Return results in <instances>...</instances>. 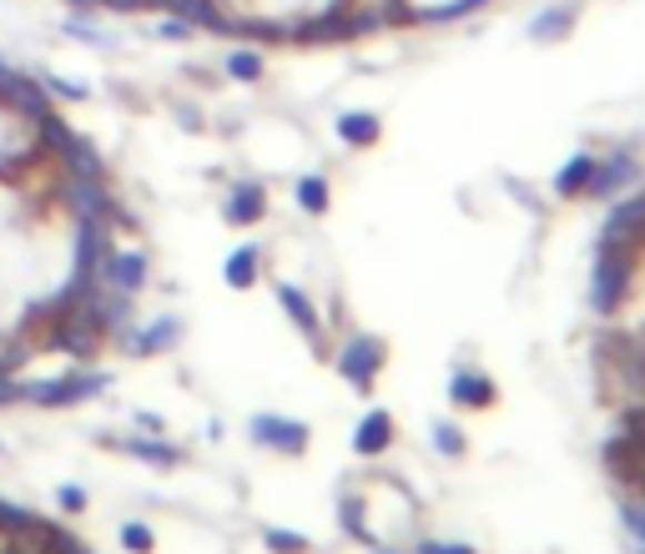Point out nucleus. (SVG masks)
<instances>
[{"instance_id": "obj_29", "label": "nucleus", "mask_w": 645, "mask_h": 554, "mask_svg": "<svg viewBox=\"0 0 645 554\" xmlns=\"http://www.w3.org/2000/svg\"><path fill=\"white\" fill-rule=\"evenodd\" d=\"M117 540H121V550H127V554H152L157 550V530H152V524H142V520H127L117 530Z\"/></svg>"}, {"instance_id": "obj_30", "label": "nucleus", "mask_w": 645, "mask_h": 554, "mask_svg": "<svg viewBox=\"0 0 645 554\" xmlns=\"http://www.w3.org/2000/svg\"><path fill=\"white\" fill-rule=\"evenodd\" d=\"M41 87L51 91V101H87L91 97L87 81H71V77H41Z\"/></svg>"}, {"instance_id": "obj_16", "label": "nucleus", "mask_w": 645, "mask_h": 554, "mask_svg": "<svg viewBox=\"0 0 645 554\" xmlns=\"http://www.w3.org/2000/svg\"><path fill=\"white\" fill-rule=\"evenodd\" d=\"M258 278H263V248H258V242H242V248H232L228 258H222V283H228L232 293H252Z\"/></svg>"}, {"instance_id": "obj_28", "label": "nucleus", "mask_w": 645, "mask_h": 554, "mask_svg": "<svg viewBox=\"0 0 645 554\" xmlns=\"http://www.w3.org/2000/svg\"><path fill=\"white\" fill-rule=\"evenodd\" d=\"M263 544H268L273 554H308V550H313V540H308V534L283 530V524H268V530H263Z\"/></svg>"}, {"instance_id": "obj_37", "label": "nucleus", "mask_w": 645, "mask_h": 554, "mask_svg": "<svg viewBox=\"0 0 645 554\" xmlns=\"http://www.w3.org/2000/svg\"><path fill=\"white\" fill-rule=\"evenodd\" d=\"M137 429H142V434H162L167 419H162V413H152V409H137Z\"/></svg>"}, {"instance_id": "obj_39", "label": "nucleus", "mask_w": 645, "mask_h": 554, "mask_svg": "<svg viewBox=\"0 0 645 554\" xmlns=\"http://www.w3.org/2000/svg\"><path fill=\"white\" fill-rule=\"evenodd\" d=\"M71 11H97V0H67Z\"/></svg>"}, {"instance_id": "obj_4", "label": "nucleus", "mask_w": 645, "mask_h": 554, "mask_svg": "<svg viewBox=\"0 0 645 554\" xmlns=\"http://www.w3.org/2000/svg\"><path fill=\"white\" fill-rule=\"evenodd\" d=\"M248 439L258 449H268V454L298 459V454H308V444H313V429H308L303 419H288V413H252Z\"/></svg>"}, {"instance_id": "obj_10", "label": "nucleus", "mask_w": 645, "mask_h": 554, "mask_svg": "<svg viewBox=\"0 0 645 554\" xmlns=\"http://www.w3.org/2000/svg\"><path fill=\"white\" fill-rule=\"evenodd\" d=\"M449 403L454 409H470V413H484L500 403V389H494V379L484 369H454L449 373Z\"/></svg>"}, {"instance_id": "obj_33", "label": "nucleus", "mask_w": 645, "mask_h": 554, "mask_svg": "<svg viewBox=\"0 0 645 554\" xmlns=\"http://www.w3.org/2000/svg\"><path fill=\"white\" fill-rule=\"evenodd\" d=\"M56 510L81 514V510H87V490H81V484H56Z\"/></svg>"}, {"instance_id": "obj_5", "label": "nucleus", "mask_w": 645, "mask_h": 554, "mask_svg": "<svg viewBox=\"0 0 645 554\" xmlns=\"http://www.w3.org/2000/svg\"><path fill=\"white\" fill-rule=\"evenodd\" d=\"M641 182V162H635L631 147H615L611 157H595V177L591 187H585V197H595V202H615L621 192H631V187Z\"/></svg>"}, {"instance_id": "obj_23", "label": "nucleus", "mask_w": 645, "mask_h": 554, "mask_svg": "<svg viewBox=\"0 0 645 554\" xmlns=\"http://www.w3.org/2000/svg\"><path fill=\"white\" fill-rule=\"evenodd\" d=\"M429 444H434V454L449 459V464H460V459L470 454V434H464L454 419H429Z\"/></svg>"}, {"instance_id": "obj_36", "label": "nucleus", "mask_w": 645, "mask_h": 554, "mask_svg": "<svg viewBox=\"0 0 645 554\" xmlns=\"http://www.w3.org/2000/svg\"><path fill=\"white\" fill-rule=\"evenodd\" d=\"M16 77H21V71H16V66H6L0 61V107L11 111V91H16Z\"/></svg>"}, {"instance_id": "obj_2", "label": "nucleus", "mask_w": 645, "mask_h": 554, "mask_svg": "<svg viewBox=\"0 0 645 554\" xmlns=\"http://www.w3.org/2000/svg\"><path fill=\"white\" fill-rule=\"evenodd\" d=\"M107 383H111V373H101V369H71V373H56V379L21 383V403H36V409H77V403L97 399Z\"/></svg>"}, {"instance_id": "obj_24", "label": "nucleus", "mask_w": 645, "mask_h": 554, "mask_svg": "<svg viewBox=\"0 0 645 554\" xmlns=\"http://www.w3.org/2000/svg\"><path fill=\"white\" fill-rule=\"evenodd\" d=\"M293 197H298V207H303L308 218H323V212L333 207V187H329V177H323V172H303V177H298Z\"/></svg>"}, {"instance_id": "obj_11", "label": "nucleus", "mask_w": 645, "mask_h": 554, "mask_svg": "<svg viewBox=\"0 0 645 554\" xmlns=\"http://www.w3.org/2000/svg\"><path fill=\"white\" fill-rule=\"evenodd\" d=\"M177 338H182V318L162 313V318H152L147 328H137V333H121V349L137 353V359H157V353L177 349Z\"/></svg>"}, {"instance_id": "obj_13", "label": "nucleus", "mask_w": 645, "mask_h": 554, "mask_svg": "<svg viewBox=\"0 0 645 554\" xmlns=\"http://www.w3.org/2000/svg\"><path fill=\"white\" fill-rule=\"evenodd\" d=\"M601 238H611V242L645 238V192H635V187H631V197H625V192L615 197V207H611V218H605Z\"/></svg>"}, {"instance_id": "obj_27", "label": "nucleus", "mask_w": 645, "mask_h": 554, "mask_svg": "<svg viewBox=\"0 0 645 554\" xmlns=\"http://www.w3.org/2000/svg\"><path fill=\"white\" fill-rule=\"evenodd\" d=\"M0 534H41V520H36L26 504L0 500Z\"/></svg>"}, {"instance_id": "obj_31", "label": "nucleus", "mask_w": 645, "mask_h": 554, "mask_svg": "<svg viewBox=\"0 0 645 554\" xmlns=\"http://www.w3.org/2000/svg\"><path fill=\"white\" fill-rule=\"evenodd\" d=\"M414 554H480L470 540H439V534H424Z\"/></svg>"}, {"instance_id": "obj_9", "label": "nucleus", "mask_w": 645, "mask_h": 554, "mask_svg": "<svg viewBox=\"0 0 645 554\" xmlns=\"http://www.w3.org/2000/svg\"><path fill=\"white\" fill-rule=\"evenodd\" d=\"M147 278H152V262H147V252L137 248H111V258L101 262V283L117 288V293H142Z\"/></svg>"}, {"instance_id": "obj_20", "label": "nucleus", "mask_w": 645, "mask_h": 554, "mask_svg": "<svg viewBox=\"0 0 645 554\" xmlns=\"http://www.w3.org/2000/svg\"><path fill=\"white\" fill-rule=\"evenodd\" d=\"M117 449L121 454H132V459H142V464H157V469L182 464V449L167 444V439H157V434H142V429H137L132 439H117Z\"/></svg>"}, {"instance_id": "obj_26", "label": "nucleus", "mask_w": 645, "mask_h": 554, "mask_svg": "<svg viewBox=\"0 0 645 554\" xmlns=\"http://www.w3.org/2000/svg\"><path fill=\"white\" fill-rule=\"evenodd\" d=\"M363 494H343L339 500V524H343V534L349 540H359V544H373V530H369V520H363Z\"/></svg>"}, {"instance_id": "obj_25", "label": "nucleus", "mask_w": 645, "mask_h": 554, "mask_svg": "<svg viewBox=\"0 0 645 554\" xmlns=\"http://www.w3.org/2000/svg\"><path fill=\"white\" fill-rule=\"evenodd\" d=\"M490 0H444V6H424V11H409V21L419 26H449V21H464V16L484 11Z\"/></svg>"}, {"instance_id": "obj_21", "label": "nucleus", "mask_w": 645, "mask_h": 554, "mask_svg": "<svg viewBox=\"0 0 645 554\" xmlns=\"http://www.w3.org/2000/svg\"><path fill=\"white\" fill-rule=\"evenodd\" d=\"M591 177H595V152H575V157H565V167L555 172V197H565V202H575V197H585V187H591Z\"/></svg>"}, {"instance_id": "obj_12", "label": "nucleus", "mask_w": 645, "mask_h": 554, "mask_svg": "<svg viewBox=\"0 0 645 554\" xmlns=\"http://www.w3.org/2000/svg\"><path fill=\"white\" fill-rule=\"evenodd\" d=\"M399 429H394V413L389 409H369L359 419V429H353V454L359 459H383L389 449H394Z\"/></svg>"}, {"instance_id": "obj_38", "label": "nucleus", "mask_w": 645, "mask_h": 554, "mask_svg": "<svg viewBox=\"0 0 645 554\" xmlns=\"http://www.w3.org/2000/svg\"><path fill=\"white\" fill-rule=\"evenodd\" d=\"M369 554H414V550H394V544H373Z\"/></svg>"}, {"instance_id": "obj_40", "label": "nucleus", "mask_w": 645, "mask_h": 554, "mask_svg": "<svg viewBox=\"0 0 645 554\" xmlns=\"http://www.w3.org/2000/svg\"><path fill=\"white\" fill-rule=\"evenodd\" d=\"M635 554H645V544H635Z\"/></svg>"}, {"instance_id": "obj_32", "label": "nucleus", "mask_w": 645, "mask_h": 554, "mask_svg": "<svg viewBox=\"0 0 645 554\" xmlns=\"http://www.w3.org/2000/svg\"><path fill=\"white\" fill-rule=\"evenodd\" d=\"M61 31H67L71 41H87V46H117V36H107V31H97V26H87L81 16H71V21L61 26Z\"/></svg>"}, {"instance_id": "obj_8", "label": "nucleus", "mask_w": 645, "mask_h": 554, "mask_svg": "<svg viewBox=\"0 0 645 554\" xmlns=\"http://www.w3.org/2000/svg\"><path fill=\"white\" fill-rule=\"evenodd\" d=\"M263 218H268V187L252 182V177L232 182L228 197H222V222L228 228H258Z\"/></svg>"}, {"instance_id": "obj_14", "label": "nucleus", "mask_w": 645, "mask_h": 554, "mask_svg": "<svg viewBox=\"0 0 645 554\" xmlns=\"http://www.w3.org/2000/svg\"><path fill=\"white\" fill-rule=\"evenodd\" d=\"M152 11L182 16V21H192L198 31H212V36H232V16H222L218 0H152Z\"/></svg>"}, {"instance_id": "obj_19", "label": "nucleus", "mask_w": 645, "mask_h": 554, "mask_svg": "<svg viewBox=\"0 0 645 554\" xmlns=\"http://www.w3.org/2000/svg\"><path fill=\"white\" fill-rule=\"evenodd\" d=\"M575 21H580V6H575V0H565V6H550V11H540L535 21H530V41H535V46L565 41V36L575 31Z\"/></svg>"}, {"instance_id": "obj_7", "label": "nucleus", "mask_w": 645, "mask_h": 554, "mask_svg": "<svg viewBox=\"0 0 645 554\" xmlns=\"http://www.w3.org/2000/svg\"><path fill=\"white\" fill-rule=\"evenodd\" d=\"M273 293H278V308H283V313H288V323H293L298 333L308 338V349H313V353H323V349H329V333H323V318H318L313 298H308L298 283H278Z\"/></svg>"}, {"instance_id": "obj_18", "label": "nucleus", "mask_w": 645, "mask_h": 554, "mask_svg": "<svg viewBox=\"0 0 645 554\" xmlns=\"http://www.w3.org/2000/svg\"><path fill=\"white\" fill-rule=\"evenodd\" d=\"M61 167H67V177H91V182H107V162H101V152L81 137V131H71L67 147H61Z\"/></svg>"}, {"instance_id": "obj_3", "label": "nucleus", "mask_w": 645, "mask_h": 554, "mask_svg": "<svg viewBox=\"0 0 645 554\" xmlns=\"http://www.w3.org/2000/svg\"><path fill=\"white\" fill-rule=\"evenodd\" d=\"M383 363H389V343H383L379 333H349L339 343V353H333L339 379L349 383V389H359V393H369L373 383H379Z\"/></svg>"}, {"instance_id": "obj_41", "label": "nucleus", "mask_w": 645, "mask_h": 554, "mask_svg": "<svg viewBox=\"0 0 645 554\" xmlns=\"http://www.w3.org/2000/svg\"><path fill=\"white\" fill-rule=\"evenodd\" d=\"M0 449H6V444H0Z\"/></svg>"}, {"instance_id": "obj_15", "label": "nucleus", "mask_w": 645, "mask_h": 554, "mask_svg": "<svg viewBox=\"0 0 645 554\" xmlns=\"http://www.w3.org/2000/svg\"><path fill=\"white\" fill-rule=\"evenodd\" d=\"M601 459H605V474H611V479H621V484H631V490H645V459L625 434L605 439Z\"/></svg>"}, {"instance_id": "obj_35", "label": "nucleus", "mask_w": 645, "mask_h": 554, "mask_svg": "<svg viewBox=\"0 0 645 554\" xmlns=\"http://www.w3.org/2000/svg\"><path fill=\"white\" fill-rule=\"evenodd\" d=\"M97 11H117V16H142V11H152V0H97Z\"/></svg>"}, {"instance_id": "obj_17", "label": "nucleus", "mask_w": 645, "mask_h": 554, "mask_svg": "<svg viewBox=\"0 0 645 554\" xmlns=\"http://www.w3.org/2000/svg\"><path fill=\"white\" fill-rule=\"evenodd\" d=\"M333 131H339V142H343V147H353V152H369V147H379V142H383V121H379V111H339Z\"/></svg>"}, {"instance_id": "obj_6", "label": "nucleus", "mask_w": 645, "mask_h": 554, "mask_svg": "<svg viewBox=\"0 0 645 554\" xmlns=\"http://www.w3.org/2000/svg\"><path fill=\"white\" fill-rule=\"evenodd\" d=\"M601 363H605V369H611L631 393H645V338H641V333L601 338Z\"/></svg>"}, {"instance_id": "obj_22", "label": "nucleus", "mask_w": 645, "mask_h": 554, "mask_svg": "<svg viewBox=\"0 0 645 554\" xmlns=\"http://www.w3.org/2000/svg\"><path fill=\"white\" fill-rule=\"evenodd\" d=\"M222 71H228L232 81H242V87H258V81L268 77V56L258 51V46H232V51L222 56Z\"/></svg>"}, {"instance_id": "obj_1", "label": "nucleus", "mask_w": 645, "mask_h": 554, "mask_svg": "<svg viewBox=\"0 0 645 554\" xmlns=\"http://www.w3.org/2000/svg\"><path fill=\"white\" fill-rule=\"evenodd\" d=\"M631 278H635V242H595V262H591V308L601 318H615L631 298Z\"/></svg>"}, {"instance_id": "obj_34", "label": "nucleus", "mask_w": 645, "mask_h": 554, "mask_svg": "<svg viewBox=\"0 0 645 554\" xmlns=\"http://www.w3.org/2000/svg\"><path fill=\"white\" fill-rule=\"evenodd\" d=\"M152 36H157V41H192V36H198V26L182 21V16H167V21L157 26Z\"/></svg>"}]
</instances>
